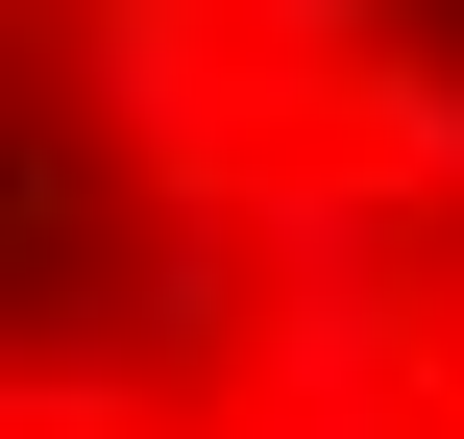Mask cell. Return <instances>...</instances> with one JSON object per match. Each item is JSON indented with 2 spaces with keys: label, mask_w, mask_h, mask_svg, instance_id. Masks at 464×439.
<instances>
[{
  "label": "cell",
  "mask_w": 464,
  "mask_h": 439,
  "mask_svg": "<svg viewBox=\"0 0 464 439\" xmlns=\"http://www.w3.org/2000/svg\"><path fill=\"white\" fill-rule=\"evenodd\" d=\"M245 439H416V415H245Z\"/></svg>",
  "instance_id": "8992f818"
},
{
  "label": "cell",
  "mask_w": 464,
  "mask_h": 439,
  "mask_svg": "<svg viewBox=\"0 0 464 439\" xmlns=\"http://www.w3.org/2000/svg\"><path fill=\"white\" fill-rule=\"evenodd\" d=\"M416 244H440V220H416L367 147H269V171H245V269H269V318H440Z\"/></svg>",
  "instance_id": "7a4b0ae2"
},
{
  "label": "cell",
  "mask_w": 464,
  "mask_h": 439,
  "mask_svg": "<svg viewBox=\"0 0 464 439\" xmlns=\"http://www.w3.org/2000/svg\"><path fill=\"white\" fill-rule=\"evenodd\" d=\"M440 391H464V269H440Z\"/></svg>",
  "instance_id": "52a82bcc"
},
{
  "label": "cell",
  "mask_w": 464,
  "mask_h": 439,
  "mask_svg": "<svg viewBox=\"0 0 464 439\" xmlns=\"http://www.w3.org/2000/svg\"><path fill=\"white\" fill-rule=\"evenodd\" d=\"M49 24H73V0H49Z\"/></svg>",
  "instance_id": "ba28073f"
},
{
  "label": "cell",
  "mask_w": 464,
  "mask_h": 439,
  "mask_svg": "<svg viewBox=\"0 0 464 439\" xmlns=\"http://www.w3.org/2000/svg\"><path fill=\"white\" fill-rule=\"evenodd\" d=\"M49 49H73V122H98L147 196H245L269 147H318V98H294L220 0H73Z\"/></svg>",
  "instance_id": "6da1fadb"
},
{
  "label": "cell",
  "mask_w": 464,
  "mask_h": 439,
  "mask_svg": "<svg viewBox=\"0 0 464 439\" xmlns=\"http://www.w3.org/2000/svg\"><path fill=\"white\" fill-rule=\"evenodd\" d=\"M220 24H245V49H269V73H294V98H343V73H367V49H416V24H392V0H220Z\"/></svg>",
  "instance_id": "5b68a950"
},
{
  "label": "cell",
  "mask_w": 464,
  "mask_h": 439,
  "mask_svg": "<svg viewBox=\"0 0 464 439\" xmlns=\"http://www.w3.org/2000/svg\"><path fill=\"white\" fill-rule=\"evenodd\" d=\"M245 318H269V269H245V196H147V220H122V293H98V342L196 367V342H245Z\"/></svg>",
  "instance_id": "3957f363"
},
{
  "label": "cell",
  "mask_w": 464,
  "mask_h": 439,
  "mask_svg": "<svg viewBox=\"0 0 464 439\" xmlns=\"http://www.w3.org/2000/svg\"><path fill=\"white\" fill-rule=\"evenodd\" d=\"M318 147H367L416 220H464V49H367V73L318 98Z\"/></svg>",
  "instance_id": "277c9868"
}]
</instances>
